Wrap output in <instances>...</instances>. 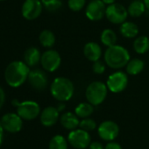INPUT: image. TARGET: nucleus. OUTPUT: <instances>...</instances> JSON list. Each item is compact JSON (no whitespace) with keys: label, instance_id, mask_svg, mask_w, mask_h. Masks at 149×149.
Wrapping results in <instances>:
<instances>
[{"label":"nucleus","instance_id":"1","mask_svg":"<svg viewBox=\"0 0 149 149\" xmlns=\"http://www.w3.org/2000/svg\"><path fill=\"white\" fill-rule=\"evenodd\" d=\"M30 67L21 61H14L8 64L5 71L6 84L13 88L21 86L28 78Z\"/></svg>","mask_w":149,"mask_h":149},{"label":"nucleus","instance_id":"2","mask_svg":"<svg viewBox=\"0 0 149 149\" xmlns=\"http://www.w3.org/2000/svg\"><path fill=\"white\" fill-rule=\"evenodd\" d=\"M131 56L128 50L119 45H113L107 47L104 54V61L112 69H120L126 66Z\"/></svg>","mask_w":149,"mask_h":149},{"label":"nucleus","instance_id":"3","mask_svg":"<svg viewBox=\"0 0 149 149\" xmlns=\"http://www.w3.org/2000/svg\"><path fill=\"white\" fill-rule=\"evenodd\" d=\"M74 92L73 82L64 77H56L50 85L52 97L59 102H67L72 98Z\"/></svg>","mask_w":149,"mask_h":149},{"label":"nucleus","instance_id":"4","mask_svg":"<svg viewBox=\"0 0 149 149\" xmlns=\"http://www.w3.org/2000/svg\"><path fill=\"white\" fill-rule=\"evenodd\" d=\"M108 91L106 84L100 81H95L87 86L85 97L87 101L92 105H99L105 100Z\"/></svg>","mask_w":149,"mask_h":149},{"label":"nucleus","instance_id":"5","mask_svg":"<svg viewBox=\"0 0 149 149\" xmlns=\"http://www.w3.org/2000/svg\"><path fill=\"white\" fill-rule=\"evenodd\" d=\"M106 85L108 90L112 93L123 92L128 85L127 73L123 71H115L107 78Z\"/></svg>","mask_w":149,"mask_h":149},{"label":"nucleus","instance_id":"6","mask_svg":"<svg viewBox=\"0 0 149 149\" xmlns=\"http://www.w3.org/2000/svg\"><path fill=\"white\" fill-rule=\"evenodd\" d=\"M127 9L121 4L113 3L106 7L105 17L109 22L114 25H121L128 17Z\"/></svg>","mask_w":149,"mask_h":149},{"label":"nucleus","instance_id":"7","mask_svg":"<svg viewBox=\"0 0 149 149\" xmlns=\"http://www.w3.org/2000/svg\"><path fill=\"white\" fill-rule=\"evenodd\" d=\"M61 63V57L56 50L48 49L41 54L40 64L45 71L54 72L60 68Z\"/></svg>","mask_w":149,"mask_h":149},{"label":"nucleus","instance_id":"8","mask_svg":"<svg viewBox=\"0 0 149 149\" xmlns=\"http://www.w3.org/2000/svg\"><path fill=\"white\" fill-rule=\"evenodd\" d=\"M68 140L73 147L77 149H84L88 147L91 143L89 132L81 128L72 130L68 134Z\"/></svg>","mask_w":149,"mask_h":149},{"label":"nucleus","instance_id":"9","mask_svg":"<svg viewBox=\"0 0 149 149\" xmlns=\"http://www.w3.org/2000/svg\"><path fill=\"white\" fill-rule=\"evenodd\" d=\"M17 113L25 120H33L36 118L40 113V107L38 103L34 101H24L19 104Z\"/></svg>","mask_w":149,"mask_h":149},{"label":"nucleus","instance_id":"10","mask_svg":"<svg viewBox=\"0 0 149 149\" xmlns=\"http://www.w3.org/2000/svg\"><path fill=\"white\" fill-rule=\"evenodd\" d=\"M106 5L102 0H91L85 8V15L91 21H99L105 17Z\"/></svg>","mask_w":149,"mask_h":149},{"label":"nucleus","instance_id":"11","mask_svg":"<svg viewBox=\"0 0 149 149\" xmlns=\"http://www.w3.org/2000/svg\"><path fill=\"white\" fill-rule=\"evenodd\" d=\"M42 10L43 5L40 0H26L21 7V13L26 19L33 20L40 16Z\"/></svg>","mask_w":149,"mask_h":149},{"label":"nucleus","instance_id":"12","mask_svg":"<svg viewBox=\"0 0 149 149\" xmlns=\"http://www.w3.org/2000/svg\"><path fill=\"white\" fill-rule=\"evenodd\" d=\"M28 83L35 91H44L48 85V78L45 71L40 68L30 70L28 74Z\"/></svg>","mask_w":149,"mask_h":149},{"label":"nucleus","instance_id":"13","mask_svg":"<svg viewBox=\"0 0 149 149\" xmlns=\"http://www.w3.org/2000/svg\"><path fill=\"white\" fill-rule=\"evenodd\" d=\"M4 130L11 132H19L23 127V119L18 113H6L1 118Z\"/></svg>","mask_w":149,"mask_h":149},{"label":"nucleus","instance_id":"14","mask_svg":"<svg viewBox=\"0 0 149 149\" xmlns=\"http://www.w3.org/2000/svg\"><path fill=\"white\" fill-rule=\"evenodd\" d=\"M97 132L102 139L106 141H112L118 137L119 127L114 121L106 120L100 124Z\"/></svg>","mask_w":149,"mask_h":149},{"label":"nucleus","instance_id":"15","mask_svg":"<svg viewBox=\"0 0 149 149\" xmlns=\"http://www.w3.org/2000/svg\"><path fill=\"white\" fill-rule=\"evenodd\" d=\"M60 111L56 107L47 106L40 113V122L44 126L49 127L56 124L59 119Z\"/></svg>","mask_w":149,"mask_h":149},{"label":"nucleus","instance_id":"16","mask_svg":"<svg viewBox=\"0 0 149 149\" xmlns=\"http://www.w3.org/2000/svg\"><path fill=\"white\" fill-rule=\"evenodd\" d=\"M84 54L87 60L94 62L100 60L102 56V48L98 43L95 41H90L84 45Z\"/></svg>","mask_w":149,"mask_h":149},{"label":"nucleus","instance_id":"17","mask_svg":"<svg viewBox=\"0 0 149 149\" xmlns=\"http://www.w3.org/2000/svg\"><path fill=\"white\" fill-rule=\"evenodd\" d=\"M60 121H61V125L65 129L71 130V131L77 129V127H78L80 124L79 118L77 117V115L76 113H73L70 111L63 113L61 116Z\"/></svg>","mask_w":149,"mask_h":149},{"label":"nucleus","instance_id":"18","mask_svg":"<svg viewBox=\"0 0 149 149\" xmlns=\"http://www.w3.org/2000/svg\"><path fill=\"white\" fill-rule=\"evenodd\" d=\"M139 26L132 21H125L120 25L119 33L126 39H134L139 34Z\"/></svg>","mask_w":149,"mask_h":149},{"label":"nucleus","instance_id":"19","mask_svg":"<svg viewBox=\"0 0 149 149\" xmlns=\"http://www.w3.org/2000/svg\"><path fill=\"white\" fill-rule=\"evenodd\" d=\"M41 54L40 50L35 47L27 48L24 54V61L29 67H34L40 62Z\"/></svg>","mask_w":149,"mask_h":149},{"label":"nucleus","instance_id":"20","mask_svg":"<svg viewBox=\"0 0 149 149\" xmlns=\"http://www.w3.org/2000/svg\"><path fill=\"white\" fill-rule=\"evenodd\" d=\"M144 68H145L144 61L139 58H134V59H130V61L125 66V71L127 74H130V76H137V74H139L143 71Z\"/></svg>","mask_w":149,"mask_h":149},{"label":"nucleus","instance_id":"21","mask_svg":"<svg viewBox=\"0 0 149 149\" xmlns=\"http://www.w3.org/2000/svg\"><path fill=\"white\" fill-rule=\"evenodd\" d=\"M132 47L139 54H144L149 51V37L146 35L137 36L133 41Z\"/></svg>","mask_w":149,"mask_h":149},{"label":"nucleus","instance_id":"22","mask_svg":"<svg viewBox=\"0 0 149 149\" xmlns=\"http://www.w3.org/2000/svg\"><path fill=\"white\" fill-rule=\"evenodd\" d=\"M146 9V8L143 1H141V0H134L129 5L127 12L129 16L132 18H139L145 13Z\"/></svg>","mask_w":149,"mask_h":149},{"label":"nucleus","instance_id":"23","mask_svg":"<svg viewBox=\"0 0 149 149\" xmlns=\"http://www.w3.org/2000/svg\"><path fill=\"white\" fill-rule=\"evenodd\" d=\"M100 40L104 46L109 47H111V46L117 44L118 36L112 29L106 28V29L103 30V32L101 33Z\"/></svg>","mask_w":149,"mask_h":149},{"label":"nucleus","instance_id":"24","mask_svg":"<svg viewBox=\"0 0 149 149\" xmlns=\"http://www.w3.org/2000/svg\"><path fill=\"white\" fill-rule=\"evenodd\" d=\"M39 40L42 47L46 48H51L55 43V35L50 30H43L40 33Z\"/></svg>","mask_w":149,"mask_h":149},{"label":"nucleus","instance_id":"25","mask_svg":"<svg viewBox=\"0 0 149 149\" xmlns=\"http://www.w3.org/2000/svg\"><path fill=\"white\" fill-rule=\"evenodd\" d=\"M94 111V105L88 103H81L79 104L76 109H74V113L77 115L80 118H89Z\"/></svg>","mask_w":149,"mask_h":149},{"label":"nucleus","instance_id":"26","mask_svg":"<svg viewBox=\"0 0 149 149\" xmlns=\"http://www.w3.org/2000/svg\"><path fill=\"white\" fill-rule=\"evenodd\" d=\"M49 149H68V142L63 136L55 135L49 142Z\"/></svg>","mask_w":149,"mask_h":149},{"label":"nucleus","instance_id":"27","mask_svg":"<svg viewBox=\"0 0 149 149\" xmlns=\"http://www.w3.org/2000/svg\"><path fill=\"white\" fill-rule=\"evenodd\" d=\"M43 7L50 12V13H56L62 7V0H40Z\"/></svg>","mask_w":149,"mask_h":149},{"label":"nucleus","instance_id":"28","mask_svg":"<svg viewBox=\"0 0 149 149\" xmlns=\"http://www.w3.org/2000/svg\"><path fill=\"white\" fill-rule=\"evenodd\" d=\"M86 5V0H68V6L73 12L82 11Z\"/></svg>","mask_w":149,"mask_h":149},{"label":"nucleus","instance_id":"29","mask_svg":"<svg viewBox=\"0 0 149 149\" xmlns=\"http://www.w3.org/2000/svg\"><path fill=\"white\" fill-rule=\"evenodd\" d=\"M79 127L84 131L91 132V131H93L96 129L97 123L94 119L90 118H83V120L80 121Z\"/></svg>","mask_w":149,"mask_h":149},{"label":"nucleus","instance_id":"30","mask_svg":"<svg viewBox=\"0 0 149 149\" xmlns=\"http://www.w3.org/2000/svg\"><path fill=\"white\" fill-rule=\"evenodd\" d=\"M106 63L104 62V61H101V60H98V61H96L93 62L92 64V71L97 74H102L105 72V69H106Z\"/></svg>","mask_w":149,"mask_h":149},{"label":"nucleus","instance_id":"31","mask_svg":"<svg viewBox=\"0 0 149 149\" xmlns=\"http://www.w3.org/2000/svg\"><path fill=\"white\" fill-rule=\"evenodd\" d=\"M104 149H122V147H121V146L118 143L111 141V142H109L105 146Z\"/></svg>","mask_w":149,"mask_h":149},{"label":"nucleus","instance_id":"32","mask_svg":"<svg viewBox=\"0 0 149 149\" xmlns=\"http://www.w3.org/2000/svg\"><path fill=\"white\" fill-rule=\"evenodd\" d=\"M89 148L90 149H104V147L103 146V145L98 142V141H94V142H91L89 146Z\"/></svg>","mask_w":149,"mask_h":149},{"label":"nucleus","instance_id":"33","mask_svg":"<svg viewBox=\"0 0 149 149\" xmlns=\"http://www.w3.org/2000/svg\"><path fill=\"white\" fill-rule=\"evenodd\" d=\"M6 102V93L2 87H0V109H1Z\"/></svg>","mask_w":149,"mask_h":149},{"label":"nucleus","instance_id":"34","mask_svg":"<svg viewBox=\"0 0 149 149\" xmlns=\"http://www.w3.org/2000/svg\"><path fill=\"white\" fill-rule=\"evenodd\" d=\"M3 134H4V127L1 123V119H0V145L2 144L3 141Z\"/></svg>","mask_w":149,"mask_h":149},{"label":"nucleus","instance_id":"35","mask_svg":"<svg viewBox=\"0 0 149 149\" xmlns=\"http://www.w3.org/2000/svg\"><path fill=\"white\" fill-rule=\"evenodd\" d=\"M65 107H66V106H65V104H64V102H60V103H59V104L57 105V107H56V108H57V110H58V111L61 112V111H62L65 109Z\"/></svg>","mask_w":149,"mask_h":149},{"label":"nucleus","instance_id":"36","mask_svg":"<svg viewBox=\"0 0 149 149\" xmlns=\"http://www.w3.org/2000/svg\"><path fill=\"white\" fill-rule=\"evenodd\" d=\"M102 1L106 5V6H109V5H111L113 3H116V0H102Z\"/></svg>","mask_w":149,"mask_h":149},{"label":"nucleus","instance_id":"37","mask_svg":"<svg viewBox=\"0 0 149 149\" xmlns=\"http://www.w3.org/2000/svg\"><path fill=\"white\" fill-rule=\"evenodd\" d=\"M143 2L146 6V8L149 11V0H143Z\"/></svg>","mask_w":149,"mask_h":149},{"label":"nucleus","instance_id":"38","mask_svg":"<svg viewBox=\"0 0 149 149\" xmlns=\"http://www.w3.org/2000/svg\"><path fill=\"white\" fill-rule=\"evenodd\" d=\"M0 1H5V0H0Z\"/></svg>","mask_w":149,"mask_h":149},{"label":"nucleus","instance_id":"39","mask_svg":"<svg viewBox=\"0 0 149 149\" xmlns=\"http://www.w3.org/2000/svg\"><path fill=\"white\" fill-rule=\"evenodd\" d=\"M90 1H91V0H90Z\"/></svg>","mask_w":149,"mask_h":149}]
</instances>
